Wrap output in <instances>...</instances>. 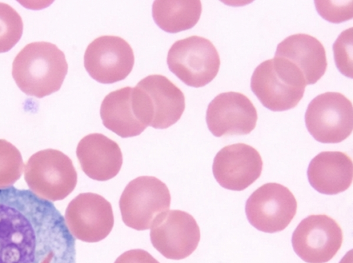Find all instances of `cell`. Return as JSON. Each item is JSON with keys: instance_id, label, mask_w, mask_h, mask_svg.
I'll use <instances>...</instances> for the list:
<instances>
[{"instance_id": "obj_1", "label": "cell", "mask_w": 353, "mask_h": 263, "mask_svg": "<svg viewBox=\"0 0 353 263\" xmlns=\"http://www.w3.org/2000/svg\"><path fill=\"white\" fill-rule=\"evenodd\" d=\"M75 257V239L52 202L0 189V263H76Z\"/></svg>"}, {"instance_id": "obj_2", "label": "cell", "mask_w": 353, "mask_h": 263, "mask_svg": "<svg viewBox=\"0 0 353 263\" xmlns=\"http://www.w3.org/2000/svg\"><path fill=\"white\" fill-rule=\"evenodd\" d=\"M64 53L49 42L26 45L12 63V77L26 94L43 98L57 92L68 72Z\"/></svg>"}, {"instance_id": "obj_3", "label": "cell", "mask_w": 353, "mask_h": 263, "mask_svg": "<svg viewBox=\"0 0 353 263\" xmlns=\"http://www.w3.org/2000/svg\"><path fill=\"white\" fill-rule=\"evenodd\" d=\"M132 101L139 119L155 129H166L176 123L185 106L182 91L161 74L141 79L132 89Z\"/></svg>"}, {"instance_id": "obj_4", "label": "cell", "mask_w": 353, "mask_h": 263, "mask_svg": "<svg viewBox=\"0 0 353 263\" xmlns=\"http://www.w3.org/2000/svg\"><path fill=\"white\" fill-rule=\"evenodd\" d=\"M305 86L303 76L291 65L275 56L255 68L250 82L252 91L262 105L273 112L295 107Z\"/></svg>"}, {"instance_id": "obj_5", "label": "cell", "mask_w": 353, "mask_h": 263, "mask_svg": "<svg viewBox=\"0 0 353 263\" xmlns=\"http://www.w3.org/2000/svg\"><path fill=\"white\" fill-rule=\"evenodd\" d=\"M24 178L32 193L51 201L66 198L74 189L77 173L71 159L59 150L46 149L32 155Z\"/></svg>"}, {"instance_id": "obj_6", "label": "cell", "mask_w": 353, "mask_h": 263, "mask_svg": "<svg viewBox=\"0 0 353 263\" xmlns=\"http://www.w3.org/2000/svg\"><path fill=\"white\" fill-rule=\"evenodd\" d=\"M167 63L170 70L185 85L200 87L215 78L221 61L210 40L194 35L172 44L168 53Z\"/></svg>"}, {"instance_id": "obj_7", "label": "cell", "mask_w": 353, "mask_h": 263, "mask_svg": "<svg viewBox=\"0 0 353 263\" xmlns=\"http://www.w3.org/2000/svg\"><path fill=\"white\" fill-rule=\"evenodd\" d=\"M171 196L166 185L154 176H139L124 189L119 208L124 224L135 230L151 227L155 218L169 210Z\"/></svg>"}, {"instance_id": "obj_8", "label": "cell", "mask_w": 353, "mask_h": 263, "mask_svg": "<svg viewBox=\"0 0 353 263\" xmlns=\"http://www.w3.org/2000/svg\"><path fill=\"white\" fill-rule=\"evenodd\" d=\"M305 123L316 140L323 143L342 142L353 129L352 103L339 92L321 94L309 103Z\"/></svg>"}, {"instance_id": "obj_9", "label": "cell", "mask_w": 353, "mask_h": 263, "mask_svg": "<svg viewBox=\"0 0 353 263\" xmlns=\"http://www.w3.org/2000/svg\"><path fill=\"white\" fill-rule=\"evenodd\" d=\"M297 202L286 187L276 182L263 185L248 198L247 218L254 228L265 233L284 230L296 215Z\"/></svg>"}, {"instance_id": "obj_10", "label": "cell", "mask_w": 353, "mask_h": 263, "mask_svg": "<svg viewBox=\"0 0 353 263\" xmlns=\"http://www.w3.org/2000/svg\"><path fill=\"white\" fill-rule=\"evenodd\" d=\"M342 242L341 228L333 218L325 214L306 217L292 236L294 252L307 263L329 262L341 249Z\"/></svg>"}, {"instance_id": "obj_11", "label": "cell", "mask_w": 353, "mask_h": 263, "mask_svg": "<svg viewBox=\"0 0 353 263\" xmlns=\"http://www.w3.org/2000/svg\"><path fill=\"white\" fill-rule=\"evenodd\" d=\"M153 246L165 257L179 260L190 255L200 240L195 219L181 210H168L159 215L150 227Z\"/></svg>"}, {"instance_id": "obj_12", "label": "cell", "mask_w": 353, "mask_h": 263, "mask_svg": "<svg viewBox=\"0 0 353 263\" xmlns=\"http://www.w3.org/2000/svg\"><path fill=\"white\" fill-rule=\"evenodd\" d=\"M134 63L132 48L123 39L105 35L94 39L84 54V67L89 75L103 84L125 79Z\"/></svg>"}, {"instance_id": "obj_13", "label": "cell", "mask_w": 353, "mask_h": 263, "mask_svg": "<svg viewBox=\"0 0 353 263\" xmlns=\"http://www.w3.org/2000/svg\"><path fill=\"white\" fill-rule=\"evenodd\" d=\"M64 219L73 237L85 242L105 239L114 226L111 204L90 192L80 193L70 202Z\"/></svg>"}, {"instance_id": "obj_14", "label": "cell", "mask_w": 353, "mask_h": 263, "mask_svg": "<svg viewBox=\"0 0 353 263\" xmlns=\"http://www.w3.org/2000/svg\"><path fill=\"white\" fill-rule=\"evenodd\" d=\"M258 116L251 101L240 92L218 94L208 105L206 123L216 137L246 135L256 127Z\"/></svg>"}, {"instance_id": "obj_15", "label": "cell", "mask_w": 353, "mask_h": 263, "mask_svg": "<svg viewBox=\"0 0 353 263\" xmlns=\"http://www.w3.org/2000/svg\"><path fill=\"white\" fill-rule=\"evenodd\" d=\"M263 160L259 151L245 143L223 147L215 156L213 175L223 188L243 191L261 176Z\"/></svg>"}, {"instance_id": "obj_16", "label": "cell", "mask_w": 353, "mask_h": 263, "mask_svg": "<svg viewBox=\"0 0 353 263\" xmlns=\"http://www.w3.org/2000/svg\"><path fill=\"white\" fill-rule=\"evenodd\" d=\"M77 156L82 171L91 179L106 181L119 172L123 156L119 145L105 135L90 134L80 140Z\"/></svg>"}, {"instance_id": "obj_17", "label": "cell", "mask_w": 353, "mask_h": 263, "mask_svg": "<svg viewBox=\"0 0 353 263\" xmlns=\"http://www.w3.org/2000/svg\"><path fill=\"white\" fill-rule=\"evenodd\" d=\"M274 56L292 65L302 75L306 85L316 83L327 66L323 44L307 34H295L285 38L278 44Z\"/></svg>"}, {"instance_id": "obj_18", "label": "cell", "mask_w": 353, "mask_h": 263, "mask_svg": "<svg viewBox=\"0 0 353 263\" xmlns=\"http://www.w3.org/2000/svg\"><path fill=\"white\" fill-rule=\"evenodd\" d=\"M307 178L318 192L335 195L347 190L353 179V164L341 151H322L310 162Z\"/></svg>"}, {"instance_id": "obj_19", "label": "cell", "mask_w": 353, "mask_h": 263, "mask_svg": "<svg viewBox=\"0 0 353 263\" xmlns=\"http://www.w3.org/2000/svg\"><path fill=\"white\" fill-rule=\"evenodd\" d=\"M132 89L127 86L111 92L105 96L100 107L103 125L121 138L138 136L147 127L136 115Z\"/></svg>"}, {"instance_id": "obj_20", "label": "cell", "mask_w": 353, "mask_h": 263, "mask_svg": "<svg viewBox=\"0 0 353 263\" xmlns=\"http://www.w3.org/2000/svg\"><path fill=\"white\" fill-rule=\"evenodd\" d=\"M201 11L199 0H156L152 8L155 23L169 33L193 28L199 20Z\"/></svg>"}, {"instance_id": "obj_21", "label": "cell", "mask_w": 353, "mask_h": 263, "mask_svg": "<svg viewBox=\"0 0 353 263\" xmlns=\"http://www.w3.org/2000/svg\"><path fill=\"white\" fill-rule=\"evenodd\" d=\"M23 169V162L19 149L10 142L0 139V189L15 183Z\"/></svg>"}, {"instance_id": "obj_22", "label": "cell", "mask_w": 353, "mask_h": 263, "mask_svg": "<svg viewBox=\"0 0 353 263\" xmlns=\"http://www.w3.org/2000/svg\"><path fill=\"white\" fill-rule=\"evenodd\" d=\"M23 29L19 14L8 4L0 2V53L10 50L19 42Z\"/></svg>"}, {"instance_id": "obj_23", "label": "cell", "mask_w": 353, "mask_h": 263, "mask_svg": "<svg viewBox=\"0 0 353 263\" xmlns=\"http://www.w3.org/2000/svg\"><path fill=\"white\" fill-rule=\"evenodd\" d=\"M352 37V28H350L342 32L333 44L336 67L341 74L350 78L353 76Z\"/></svg>"}, {"instance_id": "obj_24", "label": "cell", "mask_w": 353, "mask_h": 263, "mask_svg": "<svg viewBox=\"0 0 353 263\" xmlns=\"http://www.w3.org/2000/svg\"><path fill=\"white\" fill-rule=\"evenodd\" d=\"M322 18L333 23H340L353 17L352 1H314Z\"/></svg>"}, {"instance_id": "obj_25", "label": "cell", "mask_w": 353, "mask_h": 263, "mask_svg": "<svg viewBox=\"0 0 353 263\" xmlns=\"http://www.w3.org/2000/svg\"><path fill=\"white\" fill-rule=\"evenodd\" d=\"M114 263H159L148 251L137 249L127 251L119 255Z\"/></svg>"}]
</instances>
